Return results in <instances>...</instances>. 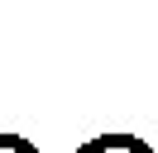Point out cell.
Wrapping results in <instances>:
<instances>
[{
	"label": "cell",
	"mask_w": 158,
	"mask_h": 153,
	"mask_svg": "<svg viewBox=\"0 0 158 153\" xmlns=\"http://www.w3.org/2000/svg\"><path fill=\"white\" fill-rule=\"evenodd\" d=\"M77 153H153L139 134H96V139H86Z\"/></svg>",
	"instance_id": "1"
},
{
	"label": "cell",
	"mask_w": 158,
	"mask_h": 153,
	"mask_svg": "<svg viewBox=\"0 0 158 153\" xmlns=\"http://www.w3.org/2000/svg\"><path fill=\"white\" fill-rule=\"evenodd\" d=\"M0 153H39V143H29L24 134H5L0 129Z\"/></svg>",
	"instance_id": "2"
}]
</instances>
